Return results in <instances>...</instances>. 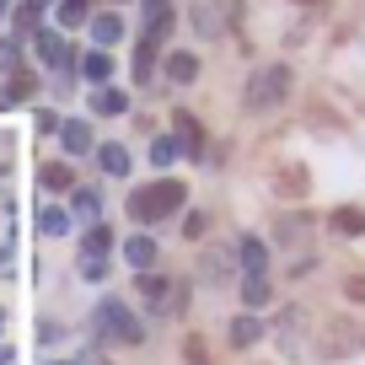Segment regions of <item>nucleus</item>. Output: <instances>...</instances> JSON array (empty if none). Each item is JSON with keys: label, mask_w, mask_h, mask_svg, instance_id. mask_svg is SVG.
Here are the masks:
<instances>
[{"label": "nucleus", "mask_w": 365, "mask_h": 365, "mask_svg": "<svg viewBox=\"0 0 365 365\" xmlns=\"http://www.w3.org/2000/svg\"><path fill=\"white\" fill-rule=\"evenodd\" d=\"M150 65H156V38H140V48H135V81H145Z\"/></svg>", "instance_id": "nucleus-20"}, {"label": "nucleus", "mask_w": 365, "mask_h": 365, "mask_svg": "<svg viewBox=\"0 0 365 365\" xmlns=\"http://www.w3.org/2000/svg\"><path fill=\"white\" fill-rule=\"evenodd\" d=\"M354 349H365V328H360V322H349V317L328 322V333H322L317 354H328V360H349Z\"/></svg>", "instance_id": "nucleus-3"}, {"label": "nucleus", "mask_w": 365, "mask_h": 365, "mask_svg": "<svg viewBox=\"0 0 365 365\" xmlns=\"http://www.w3.org/2000/svg\"><path fill=\"white\" fill-rule=\"evenodd\" d=\"M242 301H247L252 312L269 307V274H247V279H242Z\"/></svg>", "instance_id": "nucleus-15"}, {"label": "nucleus", "mask_w": 365, "mask_h": 365, "mask_svg": "<svg viewBox=\"0 0 365 365\" xmlns=\"http://www.w3.org/2000/svg\"><path fill=\"white\" fill-rule=\"evenodd\" d=\"M344 296H349V301H360V307H365V274H349V279H344Z\"/></svg>", "instance_id": "nucleus-31"}, {"label": "nucleus", "mask_w": 365, "mask_h": 365, "mask_svg": "<svg viewBox=\"0 0 365 365\" xmlns=\"http://www.w3.org/2000/svg\"><path fill=\"white\" fill-rule=\"evenodd\" d=\"M178 145L188 150V156H199V150H205V129H199V118L178 113Z\"/></svg>", "instance_id": "nucleus-11"}, {"label": "nucleus", "mask_w": 365, "mask_h": 365, "mask_svg": "<svg viewBox=\"0 0 365 365\" xmlns=\"http://www.w3.org/2000/svg\"><path fill=\"white\" fill-rule=\"evenodd\" d=\"M97 322H103V333H113V339H129V344L140 339V322L129 317L124 301H103V317H97Z\"/></svg>", "instance_id": "nucleus-4"}, {"label": "nucleus", "mask_w": 365, "mask_h": 365, "mask_svg": "<svg viewBox=\"0 0 365 365\" xmlns=\"http://www.w3.org/2000/svg\"><path fill=\"white\" fill-rule=\"evenodd\" d=\"M172 33V0H145V38H167Z\"/></svg>", "instance_id": "nucleus-5"}, {"label": "nucleus", "mask_w": 365, "mask_h": 365, "mask_svg": "<svg viewBox=\"0 0 365 365\" xmlns=\"http://www.w3.org/2000/svg\"><path fill=\"white\" fill-rule=\"evenodd\" d=\"M296 6H322V0H296Z\"/></svg>", "instance_id": "nucleus-35"}, {"label": "nucleus", "mask_w": 365, "mask_h": 365, "mask_svg": "<svg viewBox=\"0 0 365 365\" xmlns=\"http://www.w3.org/2000/svg\"><path fill=\"white\" fill-rule=\"evenodd\" d=\"M194 22H199V33H220V16L210 11V6H199V16H194Z\"/></svg>", "instance_id": "nucleus-32"}, {"label": "nucleus", "mask_w": 365, "mask_h": 365, "mask_svg": "<svg viewBox=\"0 0 365 365\" xmlns=\"http://www.w3.org/2000/svg\"><path fill=\"white\" fill-rule=\"evenodd\" d=\"M182 199H188V188H182V182H172V178L145 182L140 194H129V220H140V226H156V220L178 215Z\"/></svg>", "instance_id": "nucleus-1"}, {"label": "nucleus", "mask_w": 365, "mask_h": 365, "mask_svg": "<svg viewBox=\"0 0 365 365\" xmlns=\"http://www.w3.org/2000/svg\"><path fill=\"white\" fill-rule=\"evenodd\" d=\"M81 274H86V279H103L108 274V252H81Z\"/></svg>", "instance_id": "nucleus-28"}, {"label": "nucleus", "mask_w": 365, "mask_h": 365, "mask_svg": "<svg viewBox=\"0 0 365 365\" xmlns=\"http://www.w3.org/2000/svg\"><path fill=\"white\" fill-rule=\"evenodd\" d=\"M59 22L81 27V22H86V0H59Z\"/></svg>", "instance_id": "nucleus-27"}, {"label": "nucleus", "mask_w": 365, "mask_h": 365, "mask_svg": "<svg viewBox=\"0 0 365 365\" xmlns=\"http://www.w3.org/2000/svg\"><path fill=\"white\" fill-rule=\"evenodd\" d=\"M0 70H6V76L22 70V48H16V38H0Z\"/></svg>", "instance_id": "nucleus-26"}, {"label": "nucleus", "mask_w": 365, "mask_h": 365, "mask_svg": "<svg viewBox=\"0 0 365 365\" xmlns=\"http://www.w3.org/2000/svg\"><path fill=\"white\" fill-rule=\"evenodd\" d=\"M178 150H182L178 140H167V135H161L156 145H150V161H156V167H172V161H178Z\"/></svg>", "instance_id": "nucleus-24"}, {"label": "nucleus", "mask_w": 365, "mask_h": 365, "mask_svg": "<svg viewBox=\"0 0 365 365\" xmlns=\"http://www.w3.org/2000/svg\"><path fill=\"white\" fill-rule=\"evenodd\" d=\"M97 210H103V199L91 194V188H76V215L81 220H97Z\"/></svg>", "instance_id": "nucleus-25"}, {"label": "nucleus", "mask_w": 365, "mask_h": 365, "mask_svg": "<svg viewBox=\"0 0 365 365\" xmlns=\"http://www.w3.org/2000/svg\"><path fill=\"white\" fill-rule=\"evenodd\" d=\"M22 97H33V76H27V70H11V76H6V91H0V103H22Z\"/></svg>", "instance_id": "nucleus-17"}, {"label": "nucleus", "mask_w": 365, "mask_h": 365, "mask_svg": "<svg viewBox=\"0 0 365 365\" xmlns=\"http://www.w3.org/2000/svg\"><path fill=\"white\" fill-rule=\"evenodd\" d=\"M59 140H65L70 156H86L91 150V124L86 118H70V124H59Z\"/></svg>", "instance_id": "nucleus-6"}, {"label": "nucleus", "mask_w": 365, "mask_h": 365, "mask_svg": "<svg viewBox=\"0 0 365 365\" xmlns=\"http://www.w3.org/2000/svg\"><path fill=\"white\" fill-rule=\"evenodd\" d=\"M274 188H279L285 199H301V194H307V167H296V161L279 167V172H274Z\"/></svg>", "instance_id": "nucleus-10"}, {"label": "nucleus", "mask_w": 365, "mask_h": 365, "mask_svg": "<svg viewBox=\"0 0 365 365\" xmlns=\"http://www.w3.org/2000/svg\"><path fill=\"white\" fill-rule=\"evenodd\" d=\"M27 6H33V11H48V6H54V0H27Z\"/></svg>", "instance_id": "nucleus-34"}, {"label": "nucleus", "mask_w": 365, "mask_h": 365, "mask_svg": "<svg viewBox=\"0 0 365 365\" xmlns=\"http://www.w3.org/2000/svg\"><path fill=\"white\" fill-rule=\"evenodd\" d=\"M108 247H113V231L108 226H91L86 242H81V252H108Z\"/></svg>", "instance_id": "nucleus-23"}, {"label": "nucleus", "mask_w": 365, "mask_h": 365, "mask_svg": "<svg viewBox=\"0 0 365 365\" xmlns=\"http://www.w3.org/2000/svg\"><path fill=\"white\" fill-rule=\"evenodd\" d=\"M70 182H76V178H70V167H65V161H48V167H43V188H54V194H65Z\"/></svg>", "instance_id": "nucleus-21"}, {"label": "nucleus", "mask_w": 365, "mask_h": 365, "mask_svg": "<svg viewBox=\"0 0 365 365\" xmlns=\"http://www.w3.org/2000/svg\"><path fill=\"white\" fill-rule=\"evenodd\" d=\"M38 54H43V65H48V70H70V43H65V38L38 33Z\"/></svg>", "instance_id": "nucleus-7"}, {"label": "nucleus", "mask_w": 365, "mask_h": 365, "mask_svg": "<svg viewBox=\"0 0 365 365\" xmlns=\"http://www.w3.org/2000/svg\"><path fill=\"white\" fill-rule=\"evenodd\" d=\"M91 33H97V43H118V38H124V22H118V16L113 11H103V16H97V22H91Z\"/></svg>", "instance_id": "nucleus-19"}, {"label": "nucleus", "mask_w": 365, "mask_h": 365, "mask_svg": "<svg viewBox=\"0 0 365 365\" xmlns=\"http://www.w3.org/2000/svg\"><path fill=\"white\" fill-rule=\"evenodd\" d=\"M65 226H70L65 210H43V231H65Z\"/></svg>", "instance_id": "nucleus-33"}, {"label": "nucleus", "mask_w": 365, "mask_h": 365, "mask_svg": "<svg viewBox=\"0 0 365 365\" xmlns=\"http://www.w3.org/2000/svg\"><path fill=\"white\" fill-rule=\"evenodd\" d=\"M97 167H103L108 178H124V172H129V150L124 145H103V150H97Z\"/></svg>", "instance_id": "nucleus-13"}, {"label": "nucleus", "mask_w": 365, "mask_h": 365, "mask_svg": "<svg viewBox=\"0 0 365 365\" xmlns=\"http://www.w3.org/2000/svg\"><path fill=\"white\" fill-rule=\"evenodd\" d=\"M124 258L135 263V269H150V263H156V242H150V237H129L124 242Z\"/></svg>", "instance_id": "nucleus-14"}, {"label": "nucleus", "mask_w": 365, "mask_h": 365, "mask_svg": "<svg viewBox=\"0 0 365 365\" xmlns=\"http://www.w3.org/2000/svg\"><path fill=\"white\" fill-rule=\"evenodd\" d=\"M290 97V70L285 65H258L247 76V108L252 113H269V108H279Z\"/></svg>", "instance_id": "nucleus-2"}, {"label": "nucleus", "mask_w": 365, "mask_h": 365, "mask_svg": "<svg viewBox=\"0 0 365 365\" xmlns=\"http://www.w3.org/2000/svg\"><path fill=\"white\" fill-rule=\"evenodd\" d=\"M237 258H242V269H247V274H269V247H263L258 237H242Z\"/></svg>", "instance_id": "nucleus-8"}, {"label": "nucleus", "mask_w": 365, "mask_h": 365, "mask_svg": "<svg viewBox=\"0 0 365 365\" xmlns=\"http://www.w3.org/2000/svg\"><path fill=\"white\" fill-rule=\"evenodd\" d=\"M6 6H11V0H0V11H6Z\"/></svg>", "instance_id": "nucleus-36"}, {"label": "nucleus", "mask_w": 365, "mask_h": 365, "mask_svg": "<svg viewBox=\"0 0 365 365\" xmlns=\"http://www.w3.org/2000/svg\"><path fill=\"white\" fill-rule=\"evenodd\" d=\"M81 70H86V81H91V86H108V76H113V59H108L103 48H91V54L81 59Z\"/></svg>", "instance_id": "nucleus-12"}, {"label": "nucleus", "mask_w": 365, "mask_h": 365, "mask_svg": "<svg viewBox=\"0 0 365 365\" xmlns=\"http://www.w3.org/2000/svg\"><path fill=\"white\" fill-rule=\"evenodd\" d=\"M91 103H97V113H103V118H118V113H124V91H118V86H103V91H97V97H91Z\"/></svg>", "instance_id": "nucleus-18"}, {"label": "nucleus", "mask_w": 365, "mask_h": 365, "mask_svg": "<svg viewBox=\"0 0 365 365\" xmlns=\"http://www.w3.org/2000/svg\"><path fill=\"white\" fill-rule=\"evenodd\" d=\"M258 333H263L258 317H237V322H231V344H252Z\"/></svg>", "instance_id": "nucleus-22"}, {"label": "nucleus", "mask_w": 365, "mask_h": 365, "mask_svg": "<svg viewBox=\"0 0 365 365\" xmlns=\"http://www.w3.org/2000/svg\"><path fill=\"white\" fill-rule=\"evenodd\" d=\"M167 76L178 81V86H188V81L199 76V59L194 54H167Z\"/></svg>", "instance_id": "nucleus-16"}, {"label": "nucleus", "mask_w": 365, "mask_h": 365, "mask_svg": "<svg viewBox=\"0 0 365 365\" xmlns=\"http://www.w3.org/2000/svg\"><path fill=\"white\" fill-rule=\"evenodd\" d=\"M307 237V220H279V242H301Z\"/></svg>", "instance_id": "nucleus-30"}, {"label": "nucleus", "mask_w": 365, "mask_h": 365, "mask_svg": "<svg viewBox=\"0 0 365 365\" xmlns=\"http://www.w3.org/2000/svg\"><path fill=\"white\" fill-rule=\"evenodd\" d=\"M328 226L339 231V237H360V231H365V210H354V205H339V210L328 215Z\"/></svg>", "instance_id": "nucleus-9"}, {"label": "nucleus", "mask_w": 365, "mask_h": 365, "mask_svg": "<svg viewBox=\"0 0 365 365\" xmlns=\"http://www.w3.org/2000/svg\"><path fill=\"white\" fill-rule=\"evenodd\" d=\"M182 360H188V365H210V354H205V339H199V333H188V344H182Z\"/></svg>", "instance_id": "nucleus-29"}]
</instances>
